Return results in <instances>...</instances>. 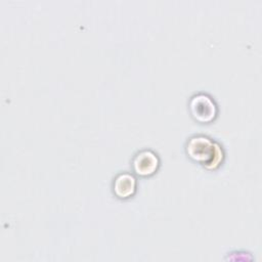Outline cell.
Returning a JSON list of instances; mask_svg holds the SVG:
<instances>
[{"mask_svg":"<svg viewBox=\"0 0 262 262\" xmlns=\"http://www.w3.org/2000/svg\"><path fill=\"white\" fill-rule=\"evenodd\" d=\"M186 156L207 170H216L224 160V150L219 142L204 134H194L184 144Z\"/></svg>","mask_w":262,"mask_h":262,"instance_id":"6da1fadb","label":"cell"},{"mask_svg":"<svg viewBox=\"0 0 262 262\" xmlns=\"http://www.w3.org/2000/svg\"><path fill=\"white\" fill-rule=\"evenodd\" d=\"M188 111L191 118L201 124L213 122L218 115V106L214 98L205 92H198L188 100Z\"/></svg>","mask_w":262,"mask_h":262,"instance_id":"7a4b0ae2","label":"cell"},{"mask_svg":"<svg viewBox=\"0 0 262 262\" xmlns=\"http://www.w3.org/2000/svg\"><path fill=\"white\" fill-rule=\"evenodd\" d=\"M160 158L157 152L151 149L138 150L132 158L131 167L133 172L140 177H148L154 175L160 167Z\"/></svg>","mask_w":262,"mask_h":262,"instance_id":"3957f363","label":"cell"},{"mask_svg":"<svg viewBox=\"0 0 262 262\" xmlns=\"http://www.w3.org/2000/svg\"><path fill=\"white\" fill-rule=\"evenodd\" d=\"M137 187V181L133 174L129 172L118 173L113 180L112 190L116 198L127 200L134 195Z\"/></svg>","mask_w":262,"mask_h":262,"instance_id":"277c9868","label":"cell"}]
</instances>
